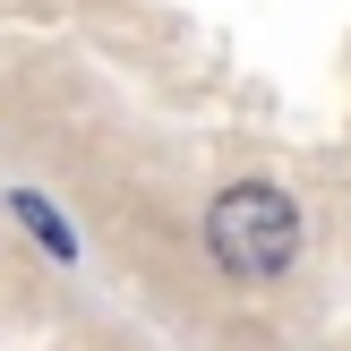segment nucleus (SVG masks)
Masks as SVG:
<instances>
[{
  "label": "nucleus",
  "mask_w": 351,
  "mask_h": 351,
  "mask_svg": "<svg viewBox=\"0 0 351 351\" xmlns=\"http://www.w3.org/2000/svg\"><path fill=\"white\" fill-rule=\"evenodd\" d=\"M206 249H215L223 274H240V283H266V274L291 266V249H300V215H291L283 189L266 180H240L215 197V215H206Z\"/></svg>",
  "instance_id": "1"
},
{
  "label": "nucleus",
  "mask_w": 351,
  "mask_h": 351,
  "mask_svg": "<svg viewBox=\"0 0 351 351\" xmlns=\"http://www.w3.org/2000/svg\"><path fill=\"white\" fill-rule=\"evenodd\" d=\"M9 206H17V223H26V232H34V240H43V249H51V257H77V240H69V223H60V215H51V206H43V197H9Z\"/></svg>",
  "instance_id": "2"
}]
</instances>
